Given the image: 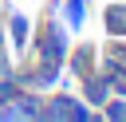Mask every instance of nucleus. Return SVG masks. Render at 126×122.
Masks as SVG:
<instances>
[{
	"mask_svg": "<svg viewBox=\"0 0 126 122\" xmlns=\"http://www.w3.org/2000/svg\"><path fill=\"white\" fill-rule=\"evenodd\" d=\"M67 51H71V39H67V24H63L59 16H55V8H47V16H43L39 24H32V43H28V59L63 67Z\"/></svg>",
	"mask_w": 126,
	"mask_h": 122,
	"instance_id": "1",
	"label": "nucleus"
},
{
	"mask_svg": "<svg viewBox=\"0 0 126 122\" xmlns=\"http://www.w3.org/2000/svg\"><path fill=\"white\" fill-rule=\"evenodd\" d=\"M98 110L87 106L79 94L71 91H51L43 94V106H39V122H94Z\"/></svg>",
	"mask_w": 126,
	"mask_h": 122,
	"instance_id": "2",
	"label": "nucleus"
},
{
	"mask_svg": "<svg viewBox=\"0 0 126 122\" xmlns=\"http://www.w3.org/2000/svg\"><path fill=\"white\" fill-rule=\"evenodd\" d=\"M39 106H43V94L20 87L8 102H0V122H39Z\"/></svg>",
	"mask_w": 126,
	"mask_h": 122,
	"instance_id": "3",
	"label": "nucleus"
},
{
	"mask_svg": "<svg viewBox=\"0 0 126 122\" xmlns=\"http://www.w3.org/2000/svg\"><path fill=\"white\" fill-rule=\"evenodd\" d=\"M4 39H8V51L16 55H28V43H32V16L16 12V8H4Z\"/></svg>",
	"mask_w": 126,
	"mask_h": 122,
	"instance_id": "4",
	"label": "nucleus"
},
{
	"mask_svg": "<svg viewBox=\"0 0 126 122\" xmlns=\"http://www.w3.org/2000/svg\"><path fill=\"white\" fill-rule=\"evenodd\" d=\"M79 98H83L87 106H94V110L110 98V79H106L102 67H94V71H87V75L79 79Z\"/></svg>",
	"mask_w": 126,
	"mask_h": 122,
	"instance_id": "5",
	"label": "nucleus"
},
{
	"mask_svg": "<svg viewBox=\"0 0 126 122\" xmlns=\"http://www.w3.org/2000/svg\"><path fill=\"white\" fill-rule=\"evenodd\" d=\"M63 67H67L75 79H83L87 71H94V67H98V47H94V43H79V47H71V51H67V59H63Z\"/></svg>",
	"mask_w": 126,
	"mask_h": 122,
	"instance_id": "6",
	"label": "nucleus"
},
{
	"mask_svg": "<svg viewBox=\"0 0 126 122\" xmlns=\"http://www.w3.org/2000/svg\"><path fill=\"white\" fill-rule=\"evenodd\" d=\"M102 28L110 39H126V4L122 0H106L102 4Z\"/></svg>",
	"mask_w": 126,
	"mask_h": 122,
	"instance_id": "7",
	"label": "nucleus"
},
{
	"mask_svg": "<svg viewBox=\"0 0 126 122\" xmlns=\"http://www.w3.org/2000/svg\"><path fill=\"white\" fill-rule=\"evenodd\" d=\"M55 12H63L67 31H79L87 24V0H55Z\"/></svg>",
	"mask_w": 126,
	"mask_h": 122,
	"instance_id": "8",
	"label": "nucleus"
},
{
	"mask_svg": "<svg viewBox=\"0 0 126 122\" xmlns=\"http://www.w3.org/2000/svg\"><path fill=\"white\" fill-rule=\"evenodd\" d=\"M98 118H106V122H126V98H122V94H110V98L98 106Z\"/></svg>",
	"mask_w": 126,
	"mask_h": 122,
	"instance_id": "9",
	"label": "nucleus"
},
{
	"mask_svg": "<svg viewBox=\"0 0 126 122\" xmlns=\"http://www.w3.org/2000/svg\"><path fill=\"white\" fill-rule=\"evenodd\" d=\"M16 91H20V83H16V75H12V71H8V75H0V102H8V98H12Z\"/></svg>",
	"mask_w": 126,
	"mask_h": 122,
	"instance_id": "10",
	"label": "nucleus"
}]
</instances>
